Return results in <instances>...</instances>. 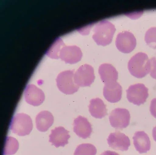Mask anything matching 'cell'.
I'll return each mask as SVG.
<instances>
[{"instance_id":"1","label":"cell","mask_w":156,"mask_h":155,"mask_svg":"<svg viewBox=\"0 0 156 155\" xmlns=\"http://www.w3.org/2000/svg\"><path fill=\"white\" fill-rule=\"evenodd\" d=\"M151 62L147 55L143 52H138L133 56L129 61L128 68L132 75L137 78L145 77L150 72Z\"/></svg>"},{"instance_id":"2","label":"cell","mask_w":156,"mask_h":155,"mask_svg":"<svg viewBox=\"0 0 156 155\" xmlns=\"http://www.w3.org/2000/svg\"><path fill=\"white\" fill-rule=\"evenodd\" d=\"M115 26L107 20H103L95 26L92 38L98 45L105 46L112 41L115 31Z\"/></svg>"},{"instance_id":"3","label":"cell","mask_w":156,"mask_h":155,"mask_svg":"<svg viewBox=\"0 0 156 155\" xmlns=\"http://www.w3.org/2000/svg\"><path fill=\"white\" fill-rule=\"evenodd\" d=\"M33 127L31 118L28 115L23 113H18L14 116L10 125L11 131L19 136L29 134Z\"/></svg>"},{"instance_id":"4","label":"cell","mask_w":156,"mask_h":155,"mask_svg":"<svg viewBox=\"0 0 156 155\" xmlns=\"http://www.w3.org/2000/svg\"><path fill=\"white\" fill-rule=\"evenodd\" d=\"M74 70L62 71L58 75L56 79L57 86L60 91L68 95L77 92L79 86L74 83Z\"/></svg>"},{"instance_id":"5","label":"cell","mask_w":156,"mask_h":155,"mask_svg":"<svg viewBox=\"0 0 156 155\" xmlns=\"http://www.w3.org/2000/svg\"><path fill=\"white\" fill-rule=\"evenodd\" d=\"M126 92L128 101L138 106L144 104L149 96L148 89L141 83L130 85Z\"/></svg>"},{"instance_id":"6","label":"cell","mask_w":156,"mask_h":155,"mask_svg":"<svg viewBox=\"0 0 156 155\" xmlns=\"http://www.w3.org/2000/svg\"><path fill=\"white\" fill-rule=\"evenodd\" d=\"M95 79L93 68L87 64L81 65L75 72L74 76V83L80 87L90 86Z\"/></svg>"},{"instance_id":"7","label":"cell","mask_w":156,"mask_h":155,"mask_svg":"<svg viewBox=\"0 0 156 155\" xmlns=\"http://www.w3.org/2000/svg\"><path fill=\"white\" fill-rule=\"evenodd\" d=\"M130 115L129 111L124 108H117L111 112L109 117L112 127L116 129H122L129 124Z\"/></svg>"},{"instance_id":"8","label":"cell","mask_w":156,"mask_h":155,"mask_svg":"<svg viewBox=\"0 0 156 155\" xmlns=\"http://www.w3.org/2000/svg\"><path fill=\"white\" fill-rule=\"evenodd\" d=\"M115 45L120 51L125 53H129L136 47V39L131 33L126 31H122L117 35Z\"/></svg>"},{"instance_id":"9","label":"cell","mask_w":156,"mask_h":155,"mask_svg":"<svg viewBox=\"0 0 156 155\" xmlns=\"http://www.w3.org/2000/svg\"><path fill=\"white\" fill-rule=\"evenodd\" d=\"M60 48V51L59 48V57L66 63L75 64L80 61L82 58V53L79 47L76 45L66 46L62 40V48Z\"/></svg>"},{"instance_id":"10","label":"cell","mask_w":156,"mask_h":155,"mask_svg":"<svg viewBox=\"0 0 156 155\" xmlns=\"http://www.w3.org/2000/svg\"><path fill=\"white\" fill-rule=\"evenodd\" d=\"M107 140L109 146L117 150L127 151L130 145L129 137L119 131L110 133Z\"/></svg>"},{"instance_id":"11","label":"cell","mask_w":156,"mask_h":155,"mask_svg":"<svg viewBox=\"0 0 156 155\" xmlns=\"http://www.w3.org/2000/svg\"><path fill=\"white\" fill-rule=\"evenodd\" d=\"M24 98L26 102L34 106L41 105L44 101L45 96L43 92L35 85L29 84L24 91Z\"/></svg>"},{"instance_id":"12","label":"cell","mask_w":156,"mask_h":155,"mask_svg":"<svg viewBox=\"0 0 156 155\" xmlns=\"http://www.w3.org/2000/svg\"><path fill=\"white\" fill-rule=\"evenodd\" d=\"M122 88L117 82L105 84L103 88V95L105 98L111 103H115L121 99Z\"/></svg>"},{"instance_id":"13","label":"cell","mask_w":156,"mask_h":155,"mask_svg":"<svg viewBox=\"0 0 156 155\" xmlns=\"http://www.w3.org/2000/svg\"><path fill=\"white\" fill-rule=\"evenodd\" d=\"M73 131L80 137L83 139L89 138L92 132L91 124L85 117L78 116L73 122Z\"/></svg>"},{"instance_id":"14","label":"cell","mask_w":156,"mask_h":155,"mask_svg":"<svg viewBox=\"0 0 156 155\" xmlns=\"http://www.w3.org/2000/svg\"><path fill=\"white\" fill-rule=\"evenodd\" d=\"M69 131L62 126L55 127L51 131L49 136V142L55 147L64 146L68 143L70 137Z\"/></svg>"},{"instance_id":"15","label":"cell","mask_w":156,"mask_h":155,"mask_svg":"<svg viewBox=\"0 0 156 155\" xmlns=\"http://www.w3.org/2000/svg\"><path fill=\"white\" fill-rule=\"evenodd\" d=\"M98 73L102 82L105 84L116 82L118 73L115 68L108 63H104L99 67Z\"/></svg>"},{"instance_id":"16","label":"cell","mask_w":156,"mask_h":155,"mask_svg":"<svg viewBox=\"0 0 156 155\" xmlns=\"http://www.w3.org/2000/svg\"><path fill=\"white\" fill-rule=\"evenodd\" d=\"M136 150L140 153H146L151 149V141L148 135L144 131L136 132L133 137Z\"/></svg>"},{"instance_id":"17","label":"cell","mask_w":156,"mask_h":155,"mask_svg":"<svg viewBox=\"0 0 156 155\" xmlns=\"http://www.w3.org/2000/svg\"><path fill=\"white\" fill-rule=\"evenodd\" d=\"M90 103L89 110L92 116L101 119L107 114L106 105L101 99L97 97L92 99Z\"/></svg>"},{"instance_id":"18","label":"cell","mask_w":156,"mask_h":155,"mask_svg":"<svg viewBox=\"0 0 156 155\" xmlns=\"http://www.w3.org/2000/svg\"><path fill=\"white\" fill-rule=\"evenodd\" d=\"M54 122L52 114L46 111L40 112L35 118L36 127L40 131L44 132L52 125Z\"/></svg>"},{"instance_id":"19","label":"cell","mask_w":156,"mask_h":155,"mask_svg":"<svg viewBox=\"0 0 156 155\" xmlns=\"http://www.w3.org/2000/svg\"><path fill=\"white\" fill-rule=\"evenodd\" d=\"M19 146L18 142L15 138L11 136L7 137L3 150V154H14L17 151Z\"/></svg>"},{"instance_id":"20","label":"cell","mask_w":156,"mask_h":155,"mask_svg":"<svg viewBox=\"0 0 156 155\" xmlns=\"http://www.w3.org/2000/svg\"><path fill=\"white\" fill-rule=\"evenodd\" d=\"M97 152L95 147L90 143H83L76 148L74 155H95Z\"/></svg>"},{"instance_id":"21","label":"cell","mask_w":156,"mask_h":155,"mask_svg":"<svg viewBox=\"0 0 156 155\" xmlns=\"http://www.w3.org/2000/svg\"><path fill=\"white\" fill-rule=\"evenodd\" d=\"M145 41L149 47L156 49V27H151L147 31Z\"/></svg>"},{"instance_id":"22","label":"cell","mask_w":156,"mask_h":155,"mask_svg":"<svg viewBox=\"0 0 156 155\" xmlns=\"http://www.w3.org/2000/svg\"><path fill=\"white\" fill-rule=\"evenodd\" d=\"M151 68L150 72V76L156 79V58H152L150 59Z\"/></svg>"},{"instance_id":"23","label":"cell","mask_w":156,"mask_h":155,"mask_svg":"<svg viewBox=\"0 0 156 155\" xmlns=\"http://www.w3.org/2000/svg\"><path fill=\"white\" fill-rule=\"evenodd\" d=\"M150 111L151 114L156 118V98H153L151 101Z\"/></svg>"},{"instance_id":"24","label":"cell","mask_w":156,"mask_h":155,"mask_svg":"<svg viewBox=\"0 0 156 155\" xmlns=\"http://www.w3.org/2000/svg\"><path fill=\"white\" fill-rule=\"evenodd\" d=\"M101 155H119L118 153L110 150H107L102 153Z\"/></svg>"},{"instance_id":"25","label":"cell","mask_w":156,"mask_h":155,"mask_svg":"<svg viewBox=\"0 0 156 155\" xmlns=\"http://www.w3.org/2000/svg\"><path fill=\"white\" fill-rule=\"evenodd\" d=\"M152 133L153 138L156 142V125L153 128Z\"/></svg>"}]
</instances>
